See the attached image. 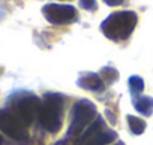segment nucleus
Returning a JSON list of instances; mask_svg holds the SVG:
<instances>
[{"instance_id":"f257e3e1","label":"nucleus","mask_w":153,"mask_h":145,"mask_svg":"<svg viewBox=\"0 0 153 145\" xmlns=\"http://www.w3.org/2000/svg\"><path fill=\"white\" fill-rule=\"evenodd\" d=\"M137 23L138 15L134 11H117L101 23V32L113 42H125L134 33Z\"/></svg>"},{"instance_id":"f03ea898","label":"nucleus","mask_w":153,"mask_h":145,"mask_svg":"<svg viewBox=\"0 0 153 145\" xmlns=\"http://www.w3.org/2000/svg\"><path fill=\"white\" fill-rule=\"evenodd\" d=\"M6 106V109L27 127L39 117L42 100L30 91H15L8 97Z\"/></svg>"},{"instance_id":"7ed1b4c3","label":"nucleus","mask_w":153,"mask_h":145,"mask_svg":"<svg viewBox=\"0 0 153 145\" xmlns=\"http://www.w3.org/2000/svg\"><path fill=\"white\" fill-rule=\"evenodd\" d=\"M63 103L65 97L60 93H47L42 100L39 123L50 133H57L63 121Z\"/></svg>"},{"instance_id":"20e7f679","label":"nucleus","mask_w":153,"mask_h":145,"mask_svg":"<svg viewBox=\"0 0 153 145\" xmlns=\"http://www.w3.org/2000/svg\"><path fill=\"white\" fill-rule=\"evenodd\" d=\"M96 117V106L95 103H92L87 99L78 100L74 108H72V114H71V126L68 130L69 136H76L81 135L84 132L86 127H89Z\"/></svg>"},{"instance_id":"39448f33","label":"nucleus","mask_w":153,"mask_h":145,"mask_svg":"<svg viewBox=\"0 0 153 145\" xmlns=\"http://www.w3.org/2000/svg\"><path fill=\"white\" fill-rule=\"evenodd\" d=\"M116 139H117L116 132L107 129V124L101 117H96L95 121L81 133L83 145H107Z\"/></svg>"},{"instance_id":"423d86ee","label":"nucleus","mask_w":153,"mask_h":145,"mask_svg":"<svg viewBox=\"0 0 153 145\" xmlns=\"http://www.w3.org/2000/svg\"><path fill=\"white\" fill-rule=\"evenodd\" d=\"M42 15L53 26H68L78 20V12L71 5L48 3L42 8Z\"/></svg>"},{"instance_id":"0eeeda50","label":"nucleus","mask_w":153,"mask_h":145,"mask_svg":"<svg viewBox=\"0 0 153 145\" xmlns=\"http://www.w3.org/2000/svg\"><path fill=\"white\" fill-rule=\"evenodd\" d=\"M0 130L15 141H26L29 138L26 126L8 109H0Z\"/></svg>"},{"instance_id":"6e6552de","label":"nucleus","mask_w":153,"mask_h":145,"mask_svg":"<svg viewBox=\"0 0 153 145\" xmlns=\"http://www.w3.org/2000/svg\"><path fill=\"white\" fill-rule=\"evenodd\" d=\"M78 85L89 91H102L105 88V84L101 79L99 74H93V72H84V74H81L78 78Z\"/></svg>"},{"instance_id":"1a4fd4ad","label":"nucleus","mask_w":153,"mask_h":145,"mask_svg":"<svg viewBox=\"0 0 153 145\" xmlns=\"http://www.w3.org/2000/svg\"><path fill=\"white\" fill-rule=\"evenodd\" d=\"M134 108L141 115L150 117L152 112H153V99L149 97V96H141V97H138V99L134 100Z\"/></svg>"},{"instance_id":"9d476101","label":"nucleus","mask_w":153,"mask_h":145,"mask_svg":"<svg viewBox=\"0 0 153 145\" xmlns=\"http://www.w3.org/2000/svg\"><path fill=\"white\" fill-rule=\"evenodd\" d=\"M126 118H128L129 130H131L134 135H141V133H144L147 124H146V121H144L143 118H138V117H135V115H128Z\"/></svg>"},{"instance_id":"9b49d317","label":"nucleus","mask_w":153,"mask_h":145,"mask_svg":"<svg viewBox=\"0 0 153 145\" xmlns=\"http://www.w3.org/2000/svg\"><path fill=\"white\" fill-rule=\"evenodd\" d=\"M99 77H101V79L104 81V84H105V85H111L114 81H117V79H119V72H117L114 67L107 66V67H102V69H101Z\"/></svg>"},{"instance_id":"f8f14e48","label":"nucleus","mask_w":153,"mask_h":145,"mask_svg":"<svg viewBox=\"0 0 153 145\" xmlns=\"http://www.w3.org/2000/svg\"><path fill=\"white\" fill-rule=\"evenodd\" d=\"M128 87H129L131 94L135 97V96H138V94L143 93V90H144V81H143L141 77L134 75V77H131V78L128 79Z\"/></svg>"},{"instance_id":"ddd939ff","label":"nucleus","mask_w":153,"mask_h":145,"mask_svg":"<svg viewBox=\"0 0 153 145\" xmlns=\"http://www.w3.org/2000/svg\"><path fill=\"white\" fill-rule=\"evenodd\" d=\"M80 6L86 11H90V12H95L98 9L96 0H80Z\"/></svg>"},{"instance_id":"4468645a","label":"nucleus","mask_w":153,"mask_h":145,"mask_svg":"<svg viewBox=\"0 0 153 145\" xmlns=\"http://www.w3.org/2000/svg\"><path fill=\"white\" fill-rule=\"evenodd\" d=\"M125 0H104V3H107L108 6H120Z\"/></svg>"},{"instance_id":"2eb2a0df","label":"nucleus","mask_w":153,"mask_h":145,"mask_svg":"<svg viewBox=\"0 0 153 145\" xmlns=\"http://www.w3.org/2000/svg\"><path fill=\"white\" fill-rule=\"evenodd\" d=\"M3 72H5V69H3L2 66H0V77H2V75H3Z\"/></svg>"},{"instance_id":"dca6fc26","label":"nucleus","mask_w":153,"mask_h":145,"mask_svg":"<svg viewBox=\"0 0 153 145\" xmlns=\"http://www.w3.org/2000/svg\"><path fill=\"white\" fill-rule=\"evenodd\" d=\"M2 144H3V136L0 135V145H2Z\"/></svg>"},{"instance_id":"f3484780","label":"nucleus","mask_w":153,"mask_h":145,"mask_svg":"<svg viewBox=\"0 0 153 145\" xmlns=\"http://www.w3.org/2000/svg\"><path fill=\"white\" fill-rule=\"evenodd\" d=\"M60 2H71V0H60Z\"/></svg>"},{"instance_id":"a211bd4d","label":"nucleus","mask_w":153,"mask_h":145,"mask_svg":"<svg viewBox=\"0 0 153 145\" xmlns=\"http://www.w3.org/2000/svg\"><path fill=\"white\" fill-rule=\"evenodd\" d=\"M116 145H123V144H122V142H117V144H116Z\"/></svg>"}]
</instances>
